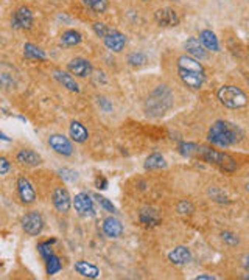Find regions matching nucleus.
<instances>
[{
	"label": "nucleus",
	"instance_id": "obj_1",
	"mask_svg": "<svg viewBox=\"0 0 249 280\" xmlns=\"http://www.w3.org/2000/svg\"><path fill=\"white\" fill-rule=\"evenodd\" d=\"M243 137V133L234 126L229 121L224 120H216L209 130V136L207 140L215 145V146H221V148H228L231 145H235L237 142H240Z\"/></svg>",
	"mask_w": 249,
	"mask_h": 280
},
{
	"label": "nucleus",
	"instance_id": "obj_2",
	"mask_svg": "<svg viewBox=\"0 0 249 280\" xmlns=\"http://www.w3.org/2000/svg\"><path fill=\"white\" fill-rule=\"evenodd\" d=\"M173 106V94L167 86H159L145 101V112L151 117L164 115Z\"/></svg>",
	"mask_w": 249,
	"mask_h": 280
},
{
	"label": "nucleus",
	"instance_id": "obj_3",
	"mask_svg": "<svg viewBox=\"0 0 249 280\" xmlns=\"http://www.w3.org/2000/svg\"><path fill=\"white\" fill-rule=\"evenodd\" d=\"M196 154L201 158L204 162L207 164H213L216 165L218 168L228 171V173H232L237 170V162L232 156H229L228 152H223V151H216V149H212L209 146H198L196 148Z\"/></svg>",
	"mask_w": 249,
	"mask_h": 280
},
{
	"label": "nucleus",
	"instance_id": "obj_4",
	"mask_svg": "<svg viewBox=\"0 0 249 280\" xmlns=\"http://www.w3.org/2000/svg\"><path fill=\"white\" fill-rule=\"evenodd\" d=\"M216 97L220 100V103L229 109H238L246 106L247 103L246 94L237 86H221L216 92Z\"/></svg>",
	"mask_w": 249,
	"mask_h": 280
},
{
	"label": "nucleus",
	"instance_id": "obj_5",
	"mask_svg": "<svg viewBox=\"0 0 249 280\" xmlns=\"http://www.w3.org/2000/svg\"><path fill=\"white\" fill-rule=\"evenodd\" d=\"M22 229L25 234H28L32 237H36L42 232L44 229V220L41 213L38 212H28L22 218Z\"/></svg>",
	"mask_w": 249,
	"mask_h": 280
},
{
	"label": "nucleus",
	"instance_id": "obj_6",
	"mask_svg": "<svg viewBox=\"0 0 249 280\" xmlns=\"http://www.w3.org/2000/svg\"><path fill=\"white\" fill-rule=\"evenodd\" d=\"M73 207L77 210V213L83 218H90L95 215L94 209V201L87 193H78L73 198Z\"/></svg>",
	"mask_w": 249,
	"mask_h": 280
},
{
	"label": "nucleus",
	"instance_id": "obj_7",
	"mask_svg": "<svg viewBox=\"0 0 249 280\" xmlns=\"http://www.w3.org/2000/svg\"><path fill=\"white\" fill-rule=\"evenodd\" d=\"M178 73H179V78L181 81L193 89V90H198L201 89L204 81H206V73H201V72H193V70H184V69H178Z\"/></svg>",
	"mask_w": 249,
	"mask_h": 280
},
{
	"label": "nucleus",
	"instance_id": "obj_8",
	"mask_svg": "<svg viewBox=\"0 0 249 280\" xmlns=\"http://www.w3.org/2000/svg\"><path fill=\"white\" fill-rule=\"evenodd\" d=\"M48 145L52 146L58 154L61 156H72L73 154V145L72 142L63 134H52L48 137Z\"/></svg>",
	"mask_w": 249,
	"mask_h": 280
},
{
	"label": "nucleus",
	"instance_id": "obj_9",
	"mask_svg": "<svg viewBox=\"0 0 249 280\" xmlns=\"http://www.w3.org/2000/svg\"><path fill=\"white\" fill-rule=\"evenodd\" d=\"M67 70L69 73L80 76V78H86V76H90L94 72V67L90 64V61L84 59V58H75L67 64Z\"/></svg>",
	"mask_w": 249,
	"mask_h": 280
},
{
	"label": "nucleus",
	"instance_id": "obj_10",
	"mask_svg": "<svg viewBox=\"0 0 249 280\" xmlns=\"http://www.w3.org/2000/svg\"><path fill=\"white\" fill-rule=\"evenodd\" d=\"M154 19H156V22L161 25V27H165V28H168V27H176V25L179 23L178 13L174 11L173 8H168V7L159 8L154 13Z\"/></svg>",
	"mask_w": 249,
	"mask_h": 280
},
{
	"label": "nucleus",
	"instance_id": "obj_11",
	"mask_svg": "<svg viewBox=\"0 0 249 280\" xmlns=\"http://www.w3.org/2000/svg\"><path fill=\"white\" fill-rule=\"evenodd\" d=\"M103 42H105V45H106L109 50H112V52L118 53V52H121V50L124 48V45H127V36H124V35H123L121 32H118V30H109V32L105 35Z\"/></svg>",
	"mask_w": 249,
	"mask_h": 280
},
{
	"label": "nucleus",
	"instance_id": "obj_12",
	"mask_svg": "<svg viewBox=\"0 0 249 280\" xmlns=\"http://www.w3.org/2000/svg\"><path fill=\"white\" fill-rule=\"evenodd\" d=\"M14 28H23V30H30L33 25V14L27 7H20L16 13L14 17L11 20Z\"/></svg>",
	"mask_w": 249,
	"mask_h": 280
},
{
	"label": "nucleus",
	"instance_id": "obj_13",
	"mask_svg": "<svg viewBox=\"0 0 249 280\" xmlns=\"http://www.w3.org/2000/svg\"><path fill=\"white\" fill-rule=\"evenodd\" d=\"M17 192H19V198L23 204H33L36 199V192L32 185V182L27 179V177H19L17 181Z\"/></svg>",
	"mask_w": 249,
	"mask_h": 280
},
{
	"label": "nucleus",
	"instance_id": "obj_14",
	"mask_svg": "<svg viewBox=\"0 0 249 280\" xmlns=\"http://www.w3.org/2000/svg\"><path fill=\"white\" fill-rule=\"evenodd\" d=\"M168 260L176 265V266H184V265H189L192 262V252L189 247L185 246H176L174 249L170 251L168 254Z\"/></svg>",
	"mask_w": 249,
	"mask_h": 280
},
{
	"label": "nucleus",
	"instance_id": "obj_15",
	"mask_svg": "<svg viewBox=\"0 0 249 280\" xmlns=\"http://www.w3.org/2000/svg\"><path fill=\"white\" fill-rule=\"evenodd\" d=\"M53 206L61 213H67L70 210L72 201H70L69 192L64 187H56L55 189V192H53Z\"/></svg>",
	"mask_w": 249,
	"mask_h": 280
},
{
	"label": "nucleus",
	"instance_id": "obj_16",
	"mask_svg": "<svg viewBox=\"0 0 249 280\" xmlns=\"http://www.w3.org/2000/svg\"><path fill=\"white\" fill-rule=\"evenodd\" d=\"M184 48L187 50V53L189 56L198 59V61H201V59H206L207 58V52H206V48L203 47V44L199 42L198 38H189L185 42H184Z\"/></svg>",
	"mask_w": 249,
	"mask_h": 280
},
{
	"label": "nucleus",
	"instance_id": "obj_17",
	"mask_svg": "<svg viewBox=\"0 0 249 280\" xmlns=\"http://www.w3.org/2000/svg\"><path fill=\"white\" fill-rule=\"evenodd\" d=\"M103 232H105V235L109 237V238H118V237H121V234H123V224H121L117 218L108 216V218L103 221Z\"/></svg>",
	"mask_w": 249,
	"mask_h": 280
},
{
	"label": "nucleus",
	"instance_id": "obj_18",
	"mask_svg": "<svg viewBox=\"0 0 249 280\" xmlns=\"http://www.w3.org/2000/svg\"><path fill=\"white\" fill-rule=\"evenodd\" d=\"M17 162L22 165H27V167H36L42 162V158L35 152L33 149H20L16 156Z\"/></svg>",
	"mask_w": 249,
	"mask_h": 280
},
{
	"label": "nucleus",
	"instance_id": "obj_19",
	"mask_svg": "<svg viewBox=\"0 0 249 280\" xmlns=\"http://www.w3.org/2000/svg\"><path fill=\"white\" fill-rule=\"evenodd\" d=\"M69 134H70V139L73 142H77V143H84L89 139V133L86 130V126L80 121H72L70 123Z\"/></svg>",
	"mask_w": 249,
	"mask_h": 280
},
{
	"label": "nucleus",
	"instance_id": "obj_20",
	"mask_svg": "<svg viewBox=\"0 0 249 280\" xmlns=\"http://www.w3.org/2000/svg\"><path fill=\"white\" fill-rule=\"evenodd\" d=\"M75 271H77L80 275L87 277V278H97L100 275V268L95 266L94 263H89L86 260H78L75 263Z\"/></svg>",
	"mask_w": 249,
	"mask_h": 280
},
{
	"label": "nucleus",
	"instance_id": "obj_21",
	"mask_svg": "<svg viewBox=\"0 0 249 280\" xmlns=\"http://www.w3.org/2000/svg\"><path fill=\"white\" fill-rule=\"evenodd\" d=\"M199 42L203 44L204 48L210 50V52H218L220 50L218 38L215 36V33L212 30H203L201 33H199Z\"/></svg>",
	"mask_w": 249,
	"mask_h": 280
},
{
	"label": "nucleus",
	"instance_id": "obj_22",
	"mask_svg": "<svg viewBox=\"0 0 249 280\" xmlns=\"http://www.w3.org/2000/svg\"><path fill=\"white\" fill-rule=\"evenodd\" d=\"M178 69H184V70H193V72H201V73H206L204 72V67L203 64L199 63L198 59L189 56V55H182L178 58Z\"/></svg>",
	"mask_w": 249,
	"mask_h": 280
},
{
	"label": "nucleus",
	"instance_id": "obj_23",
	"mask_svg": "<svg viewBox=\"0 0 249 280\" xmlns=\"http://www.w3.org/2000/svg\"><path fill=\"white\" fill-rule=\"evenodd\" d=\"M55 78H56L64 87H67L69 90H72V92H80L78 83L75 81V78H73V76H72L70 73L63 72V70H55Z\"/></svg>",
	"mask_w": 249,
	"mask_h": 280
},
{
	"label": "nucleus",
	"instance_id": "obj_24",
	"mask_svg": "<svg viewBox=\"0 0 249 280\" xmlns=\"http://www.w3.org/2000/svg\"><path fill=\"white\" fill-rule=\"evenodd\" d=\"M139 218L145 226H156L161 223V215L158 210L151 209V207H145L139 212Z\"/></svg>",
	"mask_w": 249,
	"mask_h": 280
},
{
	"label": "nucleus",
	"instance_id": "obj_25",
	"mask_svg": "<svg viewBox=\"0 0 249 280\" xmlns=\"http://www.w3.org/2000/svg\"><path fill=\"white\" fill-rule=\"evenodd\" d=\"M165 167H167V162H165L164 156L159 154V152H153V154H149L145 159V168L146 170H161V168H165Z\"/></svg>",
	"mask_w": 249,
	"mask_h": 280
},
{
	"label": "nucleus",
	"instance_id": "obj_26",
	"mask_svg": "<svg viewBox=\"0 0 249 280\" xmlns=\"http://www.w3.org/2000/svg\"><path fill=\"white\" fill-rule=\"evenodd\" d=\"M83 41V36L80 32L77 30H67L61 35V44L66 47H73V45H78Z\"/></svg>",
	"mask_w": 249,
	"mask_h": 280
},
{
	"label": "nucleus",
	"instance_id": "obj_27",
	"mask_svg": "<svg viewBox=\"0 0 249 280\" xmlns=\"http://www.w3.org/2000/svg\"><path fill=\"white\" fill-rule=\"evenodd\" d=\"M23 56L28 59H38V61H44L45 59V53L39 47H36L35 44H25L23 45Z\"/></svg>",
	"mask_w": 249,
	"mask_h": 280
},
{
	"label": "nucleus",
	"instance_id": "obj_28",
	"mask_svg": "<svg viewBox=\"0 0 249 280\" xmlns=\"http://www.w3.org/2000/svg\"><path fill=\"white\" fill-rule=\"evenodd\" d=\"M45 262H47L45 269H47V274H48V275H55V274H56V272H59V271H61V268H63L59 257H56L55 254H52V256H50Z\"/></svg>",
	"mask_w": 249,
	"mask_h": 280
},
{
	"label": "nucleus",
	"instance_id": "obj_29",
	"mask_svg": "<svg viewBox=\"0 0 249 280\" xmlns=\"http://www.w3.org/2000/svg\"><path fill=\"white\" fill-rule=\"evenodd\" d=\"M83 4L97 14L105 13L108 8V0H83Z\"/></svg>",
	"mask_w": 249,
	"mask_h": 280
},
{
	"label": "nucleus",
	"instance_id": "obj_30",
	"mask_svg": "<svg viewBox=\"0 0 249 280\" xmlns=\"http://www.w3.org/2000/svg\"><path fill=\"white\" fill-rule=\"evenodd\" d=\"M146 55L140 53V52H134V53H130L128 55V63L134 67H140V66H145L146 64Z\"/></svg>",
	"mask_w": 249,
	"mask_h": 280
},
{
	"label": "nucleus",
	"instance_id": "obj_31",
	"mask_svg": "<svg viewBox=\"0 0 249 280\" xmlns=\"http://www.w3.org/2000/svg\"><path fill=\"white\" fill-rule=\"evenodd\" d=\"M196 148H198V145H195V143H181L179 145V152L182 156H185V158H192V156H195L196 154Z\"/></svg>",
	"mask_w": 249,
	"mask_h": 280
},
{
	"label": "nucleus",
	"instance_id": "obj_32",
	"mask_svg": "<svg viewBox=\"0 0 249 280\" xmlns=\"http://www.w3.org/2000/svg\"><path fill=\"white\" fill-rule=\"evenodd\" d=\"M94 198L97 199V202H98V204L102 206L105 210H108V212H111V213H114V212H115L114 204H112V202H111L108 198H105V196H102V195H95Z\"/></svg>",
	"mask_w": 249,
	"mask_h": 280
},
{
	"label": "nucleus",
	"instance_id": "obj_33",
	"mask_svg": "<svg viewBox=\"0 0 249 280\" xmlns=\"http://www.w3.org/2000/svg\"><path fill=\"white\" fill-rule=\"evenodd\" d=\"M52 243H55V240H52V241H44V243H41V244L38 246L39 254H41V256H42L45 260L53 254V251H52Z\"/></svg>",
	"mask_w": 249,
	"mask_h": 280
},
{
	"label": "nucleus",
	"instance_id": "obj_34",
	"mask_svg": "<svg viewBox=\"0 0 249 280\" xmlns=\"http://www.w3.org/2000/svg\"><path fill=\"white\" fill-rule=\"evenodd\" d=\"M221 240H223L224 243H226V244H229V246H237V244H240V238H238L235 234L229 232V231L221 232Z\"/></svg>",
	"mask_w": 249,
	"mask_h": 280
},
{
	"label": "nucleus",
	"instance_id": "obj_35",
	"mask_svg": "<svg viewBox=\"0 0 249 280\" xmlns=\"http://www.w3.org/2000/svg\"><path fill=\"white\" fill-rule=\"evenodd\" d=\"M59 174L63 179L69 181V182H73V181H77L78 179V173L77 171H73V170H69V168H63L59 170Z\"/></svg>",
	"mask_w": 249,
	"mask_h": 280
},
{
	"label": "nucleus",
	"instance_id": "obj_36",
	"mask_svg": "<svg viewBox=\"0 0 249 280\" xmlns=\"http://www.w3.org/2000/svg\"><path fill=\"white\" fill-rule=\"evenodd\" d=\"M195 210V207H193V204L190 201H181L179 204H178V212L179 213H182V215H190L192 212Z\"/></svg>",
	"mask_w": 249,
	"mask_h": 280
},
{
	"label": "nucleus",
	"instance_id": "obj_37",
	"mask_svg": "<svg viewBox=\"0 0 249 280\" xmlns=\"http://www.w3.org/2000/svg\"><path fill=\"white\" fill-rule=\"evenodd\" d=\"M94 32H95L97 36L105 38V35L109 32V28H108V25L103 23V22H95V23H94Z\"/></svg>",
	"mask_w": 249,
	"mask_h": 280
},
{
	"label": "nucleus",
	"instance_id": "obj_38",
	"mask_svg": "<svg viewBox=\"0 0 249 280\" xmlns=\"http://www.w3.org/2000/svg\"><path fill=\"white\" fill-rule=\"evenodd\" d=\"M10 168H11V165H10L8 159L0 158V174H7L10 171Z\"/></svg>",
	"mask_w": 249,
	"mask_h": 280
},
{
	"label": "nucleus",
	"instance_id": "obj_39",
	"mask_svg": "<svg viewBox=\"0 0 249 280\" xmlns=\"http://www.w3.org/2000/svg\"><path fill=\"white\" fill-rule=\"evenodd\" d=\"M98 105L103 108V111H106V112H109V111H112V105L109 103V100L108 98H98Z\"/></svg>",
	"mask_w": 249,
	"mask_h": 280
},
{
	"label": "nucleus",
	"instance_id": "obj_40",
	"mask_svg": "<svg viewBox=\"0 0 249 280\" xmlns=\"http://www.w3.org/2000/svg\"><path fill=\"white\" fill-rule=\"evenodd\" d=\"M95 187L100 189V190H105V189H108V181L105 179L103 176H98L95 179Z\"/></svg>",
	"mask_w": 249,
	"mask_h": 280
},
{
	"label": "nucleus",
	"instance_id": "obj_41",
	"mask_svg": "<svg viewBox=\"0 0 249 280\" xmlns=\"http://www.w3.org/2000/svg\"><path fill=\"white\" fill-rule=\"evenodd\" d=\"M196 280H215V277L213 275H209V274H199L196 277Z\"/></svg>",
	"mask_w": 249,
	"mask_h": 280
},
{
	"label": "nucleus",
	"instance_id": "obj_42",
	"mask_svg": "<svg viewBox=\"0 0 249 280\" xmlns=\"http://www.w3.org/2000/svg\"><path fill=\"white\" fill-rule=\"evenodd\" d=\"M0 139H4V140H10L5 134H2V133H0Z\"/></svg>",
	"mask_w": 249,
	"mask_h": 280
},
{
	"label": "nucleus",
	"instance_id": "obj_43",
	"mask_svg": "<svg viewBox=\"0 0 249 280\" xmlns=\"http://www.w3.org/2000/svg\"><path fill=\"white\" fill-rule=\"evenodd\" d=\"M171 2H176V0H171Z\"/></svg>",
	"mask_w": 249,
	"mask_h": 280
},
{
	"label": "nucleus",
	"instance_id": "obj_44",
	"mask_svg": "<svg viewBox=\"0 0 249 280\" xmlns=\"http://www.w3.org/2000/svg\"><path fill=\"white\" fill-rule=\"evenodd\" d=\"M145 2H146V0H145Z\"/></svg>",
	"mask_w": 249,
	"mask_h": 280
}]
</instances>
